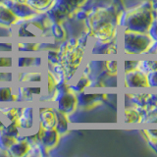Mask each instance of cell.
Wrapping results in <instances>:
<instances>
[{
	"instance_id": "obj_1",
	"label": "cell",
	"mask_w": 157,
	"mask_h": 157,
	"mask_svg": "<svg viewBox=\"0 0 157 157\" xmlns=\"http://www.w3.org/2000/svg\"><path fill=\"white\" fill-rule=\"evenodd\" d=\"M120 18L106 8H97L88 17L90 36L103 44L111 42L117 36Z\"/></svg>"
},
{
	"instance_id": "obj_2",
	"label": "cell",
	"mask_w": 157,
	"mask_h": 157,
	"mask_svg": "<svg viewBox=\"0 0 157 157\" xmlns=\"http://www.w3.org/2000/svg\"><path fill=\"white\" fill-rule=\"evenodd\" d=\"M154 21L152 3L146 1L129 12L121 14L120 26L127 31L148 33Z\"/></svg>"
},
{
	"instance_id": "obj_3",
	"label": "cell",
	"mask_w": 157,
	"mask_h": 157,
	"mask_svg": "<svg viewBox=\"0 0 157 157\" xmlns=\"http://www.w3.org/2000/svg\"><path fill=\"white\" fill-rule=\"evenodd\" d=\"M83 54H85V46H82L78 40L67 41L59 50V64L65 73L66 81L71 80L72 77L78 71L81 66Z\"/></svg>"
},
{
	"instance_id": "obj_4",
	"label": "cell",
	"mask_w": 157,
	"mask_h": 157,
	"mask_svg": "<svg viewBox=\"0 0 157 157\" xmlns=\"http://www.w3.org/2000/svg\"><path fill=\"white\" fill-rule=\"evenodd\" d=\"M121 39L123 52L130 56L148 54L155 41L148 33H137L127 29L122 31Z\"/></svg>"
},
{
	"instance_id": "obj_5",
	"label": "cell",
	"mask_w": 157,
	"mask_h": 157,
	"mask_svg": "<svg viewBox=\"0 0 157 157\" xmlns=\"http://www.w3.org/2000/svg\"><path fill=\"white\" fill-rule=\"evenodd\" d=\"M123 82L127 90H150L147 74L139 69L123 73Z\"/></svg>"
},
{
	"instance_id": "obj_6",
	"label": "cell",
	"mask_w": 157,
	"mask_h": 157,
	"mask_svg": "<svg viewBox=\"0 0 157 157\" xmlns=\"http://www.w3.org/2000/svg\"><path fill=\"white\" fill-rule=\"evenodd\" d=\"M38 125L47 128V129H56L58 123V114L55 107L47 106L40 108L38 113Z\"/></svg>"
},
{
	"instance_id": "obj_7",
	"label": "cell",
	"mask_w": 157,
	"mask_h": 157,
	"mask_svg": "<svg viewBox=\"0 0 157 157\" xmlns=\"http://www.w3.org/2000/svg\"><path fill=\"white\" fill-rule=\"evenodd\" d=\"M145 111L139 108L129 106L123 111V120L125 123H141L144 122Z\"/></svg>"
},
{
	"instance_id": "obj_8",
	"label": "cell",
	"mask_w": 157,
	"mask_h": 157,
	"mask_svg": "<svg viewBox=\"0 0 157 157\" xmlns=\"http://www.w3.org/2000/svg\"><path fill=\"white\" fill-rule=\"evenodd\" d=\"M24 4L28 5L32 10H36V12L45 11L47 9H50L53 4L56 2V0H18Z\"/></svg>"
},
{
	"instance_id": "obj_9",
	"label": "cell",
	"mask_w": 157,
	"mask_h": 157,
	"mask_svg": "<svg viewBox=\"0 0 157 157\" xmlns=\"http://www.w3.org/2000/svg\"><path fill=\"white\" fill-rule=\"evenodd\" d=\"M20 82H41L42 74L40 71H22L18 73Z\"/></svg>"
},
{
	"instance_id": "obj_10",
	"label": "cell",
	"mask_w": 157,
	"mask_h": 157,
	"mask_svg": "<svg viewBox=\"0 0 157 157\" xmlns=\"http://www.w3.org/2000/svg\"><path fill=\"white\" fill-rule=\"evenodd\" d=\"M18 94L13 93V87L8 86H0V102H17Z\"/></svg>"
},
{
	"instance_id": "obj_11",
	"label": "cell",
	"mask_w": 157,
	"mask_h": 157,
	"mask_svg": "<svg viewBox=\"0 0 157 157\" xmlns=\"http://www.w3.org/2000/svg\"><path fill=\"white\" fill-rule=\"evenodd\" d=\"M147 81H148L150 90L157 88V70L147 73Z\"/></svg>"
},
{
	"instance_id": "obj_12",
	"label": "cell",
	"mask_w": 157,
	"mask_h": 157,
	"mask_svg": "<svg viewBox=\"0 0 157 157\" xmlns=\"http://www.w3.org/2000/svg\"><path fill=\"white\" fill-rule=\"evenodd\" d=\"M13 65V60L11 58L0 57V67H11Z\"/></svg>"
}]
</instances>
